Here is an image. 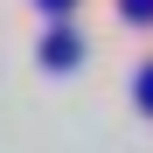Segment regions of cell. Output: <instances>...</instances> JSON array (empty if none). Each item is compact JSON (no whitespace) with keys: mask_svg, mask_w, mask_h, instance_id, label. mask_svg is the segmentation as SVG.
<instances>
[{"mask_svg":"<svg viewBox=\"0 0 153 153\" xmlns=\"http://www.w3.org/2000/svg\"><path fill=\"white\" fill-rule=\"evenodd\" d=\"M42 56H49V63H76V56H84V49H76V35H56V42L42 49Z\"/></svg>","mask_w":153,"mask_h":153,"instance_id":"1","label":"cell"},{"mask_svg":"<svg viewBox=\"0 0 153 153\" xmlns=\"http://www.w3.org/2000/svg\"><path fill=\"white\" fill-rule=\"evenodd\" d=\"M139 105H146V111H153V70H146V76H139Z\"/></svg>","mask_w":153,"mask_h":153,"instance_id":"2","label":"cell"},{"mask_svg":"<svg viewBox=\"0 0 153 153\" xmlns=\"http://www.w3.org/2000/svg\"><path fill=\"white\" fill-rule=\"evenodd\" d=\"M49 7H56V0H49ZM63 7H70V0H63Z\"/></svg>","mask_w":153,"mask_h":153,"instance_id":"3","label":"cell"}]
</instances>
